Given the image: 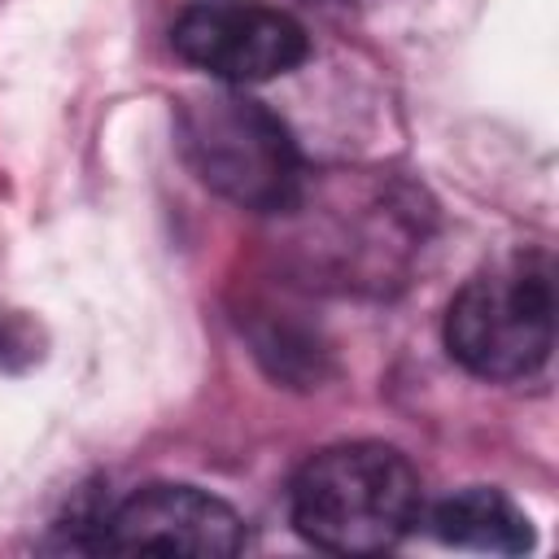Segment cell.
<instances>
[{
  "instance_id": "cell-5",
  "label": "cell",
  "mask_w": 559,
  "mask_h": 559,
  "mask_svg": "<svg viewBox=\"0 0 559 559\" xmlns=\"http://www.w3.org/2000/svg\"><path fill=\"white\" fill-rule=\"evenodd\" d=\"M96 550L114 555H135V550H157V555H236L245 550V520L214 493L197 485H144L127 493L109 515L96 520Z\"/></svg>"
},
{
  "instance_id": "cell-6",
  "label": "cell",
  "mask_w": 559,
  "mask_h": 559,
  "mask_svg": "<svg viewBox=\"0 0 559 559\" xmlns=\"http://www.w3.org/2000/svg\"><path fill=\"white\" fill-rule=\"evenodd\" d=\"M437 542L459 550H485V555H524L533 550V524L528 515L489 485H467L450 498H441L428 520Z\"/></svg>"
},
{
  "instance_id": "cell-3",
  "label": "cell",
  "mask_w": 559,
  "mask_h": 559,
  "mask_svg": "<svg viewBox=\"0 0 559 559\" xmlns=\"http://www.w3.org/2000/svg\"><path fill=\"white\" fill-rule=\"evenodd\" d=\"M450 358L480 380H528L555 349V280L542 253L476 271L445 310Z\"/></svg>"
},
{
  "instance_id": "cell-1",
  "label": "cell",
  "mask_w": 559,
  "mask_h": 559,
  "mask_svg": "<svg viewBox=\"0 0 559 559\" xmlns=\"http://www.w3.org/2000/svg\"><path fill=\"white\" fill-rule=\"evenodd\" d=\"M288 520L319 550H393L424 520L419 472L384 441L328 445L297 467L288 485Z\"/></svg>"
},
{
  "instance_id": "cell-2",
  "label": "cell",
  "mask_w": 559,
  "mask_h": 559,
  "mask_svg": "<svg viewBox=\"0 0 559 559\" xmlns=\"http://www.w3.org/2000/svg\"><path fill=\"white\" fill-rule=\"evenodd\" d=\"M179 148L197 179L240 210L284 214L301 201L306 175L293 131L245 92L183 100Z\"/></svg>"
},
{
  "instance_id": "cell-4",
  "label": "cell",
  "mask_w": 559,
  "mask_h": 559,
  "mask_svg": "<svg viewBox=\"0 0 559 559\" xmlns=\"http://www.w3.org/2000/svg\"><path fill=\"white\" fill-rule=\"evenodd\" d=\"M170 44L197 70L240 87L280 79L310 57L306 26L293 13L258 0L188 4L170 26Z\"/></svg>"
}]
</instances>
